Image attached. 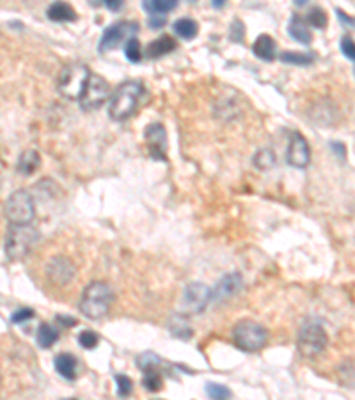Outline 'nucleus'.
<instances>
[{
    "mask_svg": "<svg viewBox=\"0 0 355 400\" xmlns=\"http://www.w3.org/2000/svg\"><path fill=\"white\" fill-rule=\"evenodd\" d=\"M46 17H48V20L57 21V24H68V21H75L78 18L77 11L64 0H55L53 4H50V8L46 9Z\"/></svg>",
    "mask_w": 355,
    "mask_h": 400,
    "instance_id": "nucleus-16",
    "label": "nucleus"
},
{
    "mask_svg": "<svg viewBox=\"0 0 355 400\" xmlns=\"http://www.w3.org/2000/svg\"><path fill=\"white\" fill-rule=\"evenodd\" d=\"M253 52L257 59H262V61H274L277 58V52H275V41L274 37L268 36V34H263V36L257 37L254 41L253 45Z\"/></svg>",
    "mask_w": 355,
    "mask_h": 400,
    "instance_id": "nucleus-18",
    "label": "nucleus"
},
{
    "mask_svg": "<svg viewBox=\"0 0 355 400\" xmlns=\"http://www.w3.org/2000/svg\"><path fill=\"white\" fill-rule=\"evenodd\" d=\"M306 24L309 25V27H313V29H320L323 31L327 27V24H329V18H327V12L323 11L322 8H313L309 11V15H307L306 18Z\"/></svg>",
    "mask_w": 355,
    "mask_h": 400,
    "instance_id": "nucleus-27",
    "label": "nucleus"
},
{
    "mask_svg": "<svg viewBox=\"0 0 355 400\" xmlns=\"http://www.w3.org/2000/svg\"><path fill=\"white\" fill-rule=\"evenodd\" d=\"M327 342H329V338H327L322 324L315 322V320H307L298 333L297 347L304 358H316L325 351Z\"/></svg>",
    "mask_w": 355,
    "mask_h": 400,
    "instance_id": "nucleus-7",
    "label": "nucleus"
},
{
    "mask_svg": "<svg viewBox=\"0 0 355 400\" xmlns=\"http://www.w3.org/2000/svg\"><path fill=\"white\" fill-rule=\"evenodd\" d=\"M160 363H162V360H160L155 352H143V354L137 358V367L143 372L156 370V368L160 367Z\"/></svg>",
    "mask_w": 355,
    "mask_h": 400,
    "instance_id": "nucleus-29",
    "label": "nucleus"
},
{
    "mask_svg": "<svg viewBox=\"0 0 355 400\" xmlns=\"http://www.w3.org/2000/svg\"><path fill=\"white\" fill-rule=\"evenodd\" d=\"M39 166H41L39 153H37L36 150H27L20 155V160H18L17 169H18V173H20V175L29 176V175H33V173L36 171Z\"/></svg>",
    "mask_w": 355,
    "mask_h": 400,
    "instance_id": "nucleus-21",
    "label": "nucleus"
},
{
    "mask_svg": "<svg viewBox=\"0 0 355 400\" xmlns=\"http://www.w3.org/2000/svg\"><path fill=\"white\" fill-rule=\"evenodd\" d=\"M37 343H39V347L43 349H50L53 343L59 340V331L57 327H53L52 324L43 322L39 327H37Z\"/></svg>",
    "mask_w": 355,
    "mask_h": 400,
    "instance_id": "nucleus-23",
    "label": "nucleus"
},
{
    "mask_svg": "<svg viewBox=\"0 0 355 400\" xmlns=\"http://www.w3.org/2000/svg\"><path fill=\"white\" fill-rule=\"evenodd\" d=\"M288 34H290L295 41L302 43V45H311V41H313V34H311L309 25L306 24V20H304L302 17H298V15H295L290 20Z\"/></svg>",
    "mask_w": 355,
    "mask_h": 400,
    "instance_id": "nucleus-19",
    "label": "nucleus"
},
{
    "mask_svg": "<svg viewBox=\"0 0 355 400\" xmlns=\"http://www.w3.org/2000/svg\"><path fill=\"white\" fill-rule=\"evenodd\" d=\"M114 299V290H112L109 283L93 281L86 286V290L82 294L80 302H78V310H80V313L86 319L100 320L111 311Z\"/></svg>",
    "mask_w": 355,
    "mask_h": 400,
    "instance_id": "nucleus-1",
    "label": "nucleus"
},
{
    "mask_svg": "<svg viewBox=\"0 0 355 400\" xmlns=\"http://www.w3.org/2000/svg\"><path fill=\"white\" fill-rule=\"evenodd\" d=\"M279 61L286 62V64H297V66H309L315 61V55H307V53L300 52H282L279 55Z\"/></svg>",
    "mask_w": 355,
    "mask_h": 400,
    "instance_id": "nucleus-26",
    "label": "nucleus"
},
{
    "mask_svg": "<svg viewBox=\"0 0 355 400\" xmlns=\"http://www.w3.org/2000/svg\"><path fill=\"white\" fill-rule=\"evenodd\" d=\"M57 322L62 324L64 327H73L77 324V320L70 319V317H62V315H57Z\"/></svg>",
    "mask_w": 355,
    "mask_h": 400,
    "instance_id": "nucleus-39",
    "label": "nucleus"
},
{
    "mask_svg": "<svg viewBox=\"0 0 355 400\" xmlns=\"http://www.w3.org/2000/svg\"><path fill=\"white\" fill-rule=\"evenodd\" d=\"M143 384L144 388L147 390V392H160L163 386V379H162V374H160L158 370H149V372H144V379H143Z\"/></svg>",
    "mask_w": 355,
    "mask_h": 400,
    "instance_id": "nucleus-28",
    "label": "nucleus"
},
{
    "mask_svg": "<svg viewBox=\"0 0 355 400\" xmlns=\"http://www.w3.org/2000/svg\"><path fill=\"white\" fill-rule=\"evenodd\" d=\"M137 31H139V24H137V21L125 20L111 25V27L103 33L102 40H100V53L111 52V50L118 49L122 41L134 37V34H137Z\"/></svg>",
    "mask_w": 355,
    "mask_h": 400,
    "instance_id": "nucleus-9",
    "label": "nucleus"
},
{
    "mask_svg": "<svg viewBox=\"0 0 355 400\" xmlns=\"http://www.w3.org/2000/svg\"><path fill=\"white\" fill-rule=\"evenodd\" d=\"M171 335L176 336L180 340H190L194 336V329L188 322V319L185 315H172V319L167 324Z\"/></svg>",
    "mask_w": 355,
    "mask_h": 400,
    "instance_id": "nucleus-20",
    "label": "nucleus"
},
{
    "mask_svg": "<svg viewBox=\"0 0 355 400\" xmlns=\"http://www.w3.org/2000/svg\"><path fill=\"white\" fill-rule=\"evenodd\" d=\"M244 288V278L240 272H229L222 276L212 288V301L222 302L237 295Z\"/></svg>",
    "mask_w": 355,
    "mask_h": 400,
    "instance_id": "nucleus-13",
    "label": "nucleus"
},
{
    "mask_svg": "<svg viewBox=\"0 0 355 400\" xmlns=\"http://www.w3.org/2000/svg\"><path fill=\"white\" fill-rule=\"evenodd\" d=\"M286 160L290 166L297 169H306L311 162V148L307 144L306 137L298 132H291L290 144H288V153Z\"/></svg>",
    "mask_w": 355,
    "mask_h": 400,
    "instance_id": "nucleus-11",
    "label": "nucleus"
},
{
    "mask_svg": "<svg viewBox=\"0 0 355 400\" xmlns=\"http://www.w3.org/2000/svg\"><path fill=\"white\" fill-rule=\"evenodd\" d=\"M341 52H343V55L348 59V61H354L355 59L354 40H352L350 36H345L343 40H341Z\"/></svg>",
    "mask_w": 355,
    "mask_h": 400,
    "instance_id": "nucleus-34",
    "label": "nucleus"
},
{
    "mask_svg": "<svg viewBox=\"0 0 355 400\" xmlns=\"http://www.w3.org/2000/svg\"><path fill=\"white\" fill-rule=\"evenodd\" d=\"M307 2H309V0H293V4L297 6V8H304V6H306Z\"/></svg>",
    "mask_w": 355,
    "mask_h": 400,
    "instance_id": "nucleus-43",
    "label": "nucleus"
},
{
    "mask_svg": "<svg viewBox=\"0 0 355 400\" xmlns=\"http://www.w3.org/2000/svg\"><path fill=\"white\" fill-rule=\"evenodd\" d=\"M109 94H111V87H109V82L103 77L96 73H91L87 78V84L84 87V93L78 98L80 102V109L84 112H93V110H98L103 103L109 100Z\"/></svg>",
    "mask_w": 355,
    "mask_h": 400,
    "instance_id": "nucleus-8",
    "label": "nucleus"
},
{
    "mask_svg": "<svg viewBox=\"0 0 355 400\" xmlns=\"http://www.w3.org/2000/svg\"><path fill=\"white\" fill-rule=\"evenodd\" d=\"M78 343H80V347L87 349V351H91V349H96L98 347L100 343V336L94 333V331H82L80 335H78Z\"/></svg>",
    "mask_w": 355,
    "mask_h": 400,
    "instance_id": "nucleus-32",
    "label": "nucleus"
},
{
    "mask_svg": "<svg viewBox=\"0 0 355 400\" xmlns=\"http://www.w3.org/2000/svg\"><path fill=\"white\" fill-rule=\"evenodd\" d=\"M143 6L147 15H167L178 8V0H144Z\"/></svg>",
    "mask_w": 355,
    "mask_h": 400,
    "instance_id": "nucleus-24",
    "label": "nucleus"
},
{
    "mask_svg": "<svg viewBox=\"0 0 355 400\" xmlns=\"http://www.w3.org/2000/svg\"><path fill=\"white\" fill-rule=\"evenodd\" d=\"M75 266L73 261L68 260L66 256H53L46 266V276L50 281L57 286H64L73 279L75 276Z\"/></svg>",
    "mask_w": 355,
    "mask_h": 400,
    "instance_id": "nucleus-12",
    "label": "nucleus"
},
{
    "mask_svg": "<svg viewBox=\"0 0 355 400\" xmlns=\"http://www.w3.org/2000/svg\"><path fill=\"white\" fill-rule=\"evenodd\" d=\"M253 164L260 171H270L275 166V153L270 148H263L254 155Z\"/></svg>",
    "mask_w": 355,
    "mask_h": 400,
    "instance_id": "nucleus-25",
    "label": "nucleus"
},
{
    "mask_svg": "<svg viewBox=\"0 0 355 400\" xmlns=\"http://www.w3.org/2000/svg\"><path fill=\"white\" fill-rule=\"evenodd\" d=\"M116 384H118V395L119 397H130L134 392V381L125 374H118L116 376Z\"/></svg>",
    "mask_w": 355,
    "mask_h": 400,
    "instance_id": "nucleus-33",
    "label": "nucleus"
},
{
    "mask_svg": "<svg viewBox=\"0 0 355 400\" xmlns=\"http://www.w3.org/2000/svg\"><path fill=\"white\" fill-rule=\"evenodd\" d=\"M167 21V15H149V25L152 29H162Z\"/></svg>",
    "mask_w": 355,
    "mask_h": 400,
    "instance_id": "nucleus-37",
    "label": "nucleus"
},
{
    "mask_svg": "<svg viewBox=\"0 0 355 400\" xmlns=\"http://www.w3.org/2000/svg\"><path fill=\"white\" fill-rule=\"evenodd\" d=\"M6 219L11 225H27L33 223L36 217V205H34V198L30 196L29 191H15L11 196L8 198L4 207Z\"/></svg>",
    "mask_w": 355,
    "mask_h": 400,
    "instance_id": "nucleus-6",
    "label": "nucleus"
},
{
    "mask_svg": "<svg viewBox=\"0 0 355 400\" xmlns=\"http://www.w3.org/2000/svg\"><path fill=\"white\" fill-rule=\"evenodd\" d=\"M190 2H196V0H190Z\"/></svg>",
    "mask_w": 355,
    "mask_h": 400,
    "instance_id": "nucleus-44",
    "label": "nucleus"
},
{
    "mask_svg": "<svg viewBox=\"0 0 355 400\" xmlns=\"http://www.w3.org/2000/svg\"><path fill=\"white\" fill-rule=\"evenodd\" d=\"M244 34H245V29H244V24H242L240 20H235L233 25H231V40L235 41H244Z\"/></svg>",
    "mask_w": 355,
    "mask_h": 400,
    "instance_id": "nucleus-36",
    "label": "nucleus"
},
{
    "mask_svg": "<svg viewBox=\"0 0 355 400\" xmlns=\"http://www.w3.org/2000/svg\"><path fill=\"white\" fill-rule=\"evenodd\" d=\"M53 365H55V370L61 377H64L66 381H75L77 379L78 374V361L73 354L70 352H62V354L55 356L53 360Z\"/></svg>",
    "mask_w": 355,
    "mask_h": 400,
    "instance_id": "nucleus-15",
    "label": "nucleus"
},
{
    "mask_svg": "<svg viewBox=\"0 0 355 400\" xmlns=\"http://www.w3.org/2000/svg\"><path fill=\"white\" fill-rule=\"evenodd\" d=\"M233 342L240 351L257 352L262 351L266 345V342H268V333H266V329L262 324L244 319L235 324Z\"/></svg>",
    "mask_w": 355,
    "mask_h": 400,
    "instance_id": "nucleus-4",
    "label": "nucleus"
},
{
    "mask_svg": "<svg viewBox=\"0 0 355 400\" xmlns=\"http://www.w3.org/2000/svg\"><path fill=\"white\" fill-rule=\"evenodd\" d=\"M125 55L130 62H140L143 59V52H140V43L139 40H135V37H130L125 43Z\"/></svg>",
    "mask_w": 355,
    "mask_h": 400,
    "instance_id": "nucleus-30",
    "label": "nucleus"
},
{
    "mask_svg": "<svg viewBox=\"0 0 355 400\" xmlns=\"http://www.w3.org/2000/svg\"><path fill=\"white\" fill-rule=\"evenodd\" d=\"M174 33L178 34V37L185 41H190L199 34V25L192 18H180V20L174 21Z\"/></svg>",
    "mask_w": 355,
    "mask_h": 400,
    "instance_id": "nucleus-22",
    "label": "nucleus"
},
{
    "mask_svg": "<svg viewBox=\"0 0 355 400\" xmlns=\"http://www.w3.org/2000/svg\"><path fill=\"white\" fill-rule=\"evenodd\" d=\"M332 150L339 155V159H345V146L341 143H332Z\"/></svg>",
    "mask_w": 355,
    "mask_h": 400,
    "instance_id": "nucleus-41",
    "label": "nucleus"
},
{
    "mask_svg": "<svg viewBox=\"0 0 355 400\" xmlns=\"http://www.w3.org/2000/svg\"><path fill=\"white\" fill-rule=\"evenodd\" d=\"M206 395H208L210 399L226 400V399H231V390H229L228 386H224V384L206 383Z\"/></svg>",
    "mask_w": 355,
    "mask_h": 400,
    "instance_id": "nucleus-31",
    "label": "nucleus"
},
{
    "mask_svg": "<svg viewBox=\"0 0 355 400\" xmlns=\"http://www.w3.org/2000/svg\"><path fill=\"white\" fill-rule=\"evenodd\" d=\"M103 4H105V8L109 9V11L118 12L119 9L122 8V0H103Z\"/></svg>",
    "mask_w": 355,
    "mask_h": 400,
    "instance_id": "nucleus-38",
    "label": "nucleus"
},
{
    "mask_svg": "<svg viewBox=\"0 0 355 400\" xmlns=\"http://www.w3.org/2000/svg\"><path fill=\"white\" fill-rule=\"evenodd\" d=\"M176 46H178V43L171 36H160L146 46V58L160 59L163 55H167V53L174 52Z\"/></svg>",
    "mask_w": 355,
    "mask_h": 400,
    "instance_id": "nucleus-17",
    "label": "nucleus"
},
{
    "mask_svg": "<svg viewBox=\"0 0 355 400\" xmlns=\"http://www.w3.org/2000/svg\"><path fill=\"white\" fill-rule=\"evenodd\" d=\"M144 86L140 82L128 80L118 87L112 93L111 102H109V116L114 121H127L128 118L134 116V112L139 107V102L143 100Z\"/></svg>",
    "mask_w": 355,
    "mask_h": 400,
    "instance_id": "nucleus-2",
    "label": "nucleus"
},
{
    "mask_svg": "<svg viewBox=\"0 0 355 400\" xmlns=\"http://www.w3.org/2000/svg\"><path fill=\"white\" fill-rule=\"evenodd\" d=\"M226 4H228V0H212L213 9H222Z\"/></svg>",
    "mask_w": 355,
    "mask_h": 400,
    "instance_id": "nucleus-42",
    "label": "nucleus"
},
{
    "mask_svg": "<svg viewBox=\"0 0 355 400\" xmlns=\"http://www.w3.org/2000/svg\"><path fill=\"white\" fill-rule=\"evenodd\" d=\"M146 143H147V148H149V153H152L155 159L165 160V150H167V134H165V128H163V125H160V123L147 125Z\"/></svg>",
    "mask_w": 355,
    "mask_h": 400,
    "instance_id": "nucleus-14",
    "label": "nucleus"
},
{
    "mask_svg": "<svg viewBox=\"0 0 355 400\" xmlns=\"http://www.w3.org/2000/svg\"><path fill=\"white\" fill-rule=\"evenodd\" d=\"M210 302H212V288L204 283L194 281L185 288L183 304L188 313H203Z\"/></svg>",
    "mask_w": 355,
    "mask_h": 400,
    "instance_id": "nucleus-10",
    "label": "nucleus"
},
{
    "mask_svg": "<svg viewBox=\"0 0 355 400\" xmlns=\"http://www.w3.org/2000/svg\"><path fill=\"white\" fill-rule=\"evenodd\" d=\"M91 70L84 62H71L66 68H62L57 80L59 93L68 100H78L84 93V87L87 84Z\"/></svg>",
    "mask_w": 355,
    "mask_h": 400,
    "instance_id": "nucleus-5",
    "label": "nucleus"
},
{
    "mask_svg": "<svg viewBox=\"0 0 355 400\" xmlns=\"http://www.w3.org/2000/svg\"><path fill=\"white\" fill-rule=\"evenodd\" d=\"M33 317H34V310H30V308H21V310H18L17 313L12 315L11 322L21 324V322H25V320L33 319Z\"/></svg>",
    "mask_w": 355,
    "mask_h": 400,
    "instance_id": "nucleus-35",
    "label": "nucleus"
},
{
    "mask_svg": "<svg viewBox=\"0 0 355 400\" xmlns=\"http://www.w3.org/2000/svg\"><path fill=\"white\" fill-rule=\"evenodd\" d=\"M39 241V232L30 223L11 225L6 235V256L12 261L24 260Z\"/></svg>",
    "mask_w": 355,
    "mask_h": 400,
    "instance_id": "nucleus-3",
    "label": "nucleus"
},
{
    "mask_svg": "<svg viewBox=\"0 0 355 400\" xmlns=\"http://www.w3.org/2000/svg\"><path fill=\"white\" fill-rule=\"evenodd\" d=\"M338 18L341 21H343V24L347 25V27H354V20H352L350 17H347V15H345V12L341 11V9H338Z\"/></svg>",
    "mask_w": 355,
    "mask_h": 400,
    "instance_id": "nucleus-40",
    "label": "nucleus"
}]
</instances>
